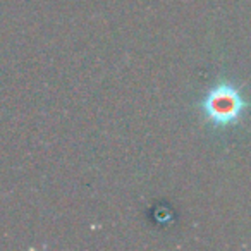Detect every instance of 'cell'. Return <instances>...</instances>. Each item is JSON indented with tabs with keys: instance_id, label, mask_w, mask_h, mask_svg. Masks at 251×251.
I'll return each mask as SVG.
<instances>
[{
	"instance_id": "obj_1",
	"label": "cell",
	"mask_w": 251,
	"mask_h": 251,
	"mask_svg": "<svg viewBox=\"0 0 251 251\" xmlns=\"http://www.w3.org/2000/svg\"><path fill=\"white\" fill-rule=\"evenodd\" d=\"M200 108L213 127H230L241 122L250 108V101L232 81L220 79L203 95Z\"/></svg>"
}]
</instances>
